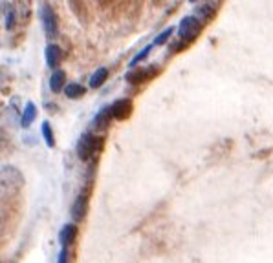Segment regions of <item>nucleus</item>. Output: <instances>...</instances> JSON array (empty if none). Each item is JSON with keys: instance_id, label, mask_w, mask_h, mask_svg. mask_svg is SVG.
I'll use <instances>...</instances> for the list:
<instances>
[{"instance_id": "obj_2", "label": "nucleus", "mask_w": 273, "mask_h": 263, "mask_svg": "<svg viewBox=\"0 0 273 263\" xmlns=\"http://www.w3.org/2000/svg\"><path fill=\"white\" fill-rule=\"evenodd\" d=\"M103 143L105 139L101 135H94L90 132H86L85 135L79 139V143H77V156L83 159V161H88L96 152L103 148Z\"/></svg>"}, {"instance_id": "obj_12", "label": "nucleus", "mask_w": 273, "mask_h": 263, "mask_svg": "<svg viewBox=\"0 0 273 263\" xmlns=\"http://www.w3.org/2000/svg\"><path fill=\"white\" fill-rule=\"evenodd\" d=\"M107 77H109V70H107V68H99V70H96L94 75L90 77L88 86H90V88H99V86L107 81Z\"/></svg>"}, {"instance_id": "obj_9", "label": "nucleus", "mask_w": 273, "mask_h": 263, "mask_svg": "<svg viewBox=\"0 0 273 263\" xmlns=\"http://www.w3.org/2000/svg\"><path fill=\"white\" fill-rule=\"evenodd\" d=\"M61 49H59V46H55V44H48L46 46V64L50 66V68H57L59 66V62H61Z\"/></svg>"}, {"instance_id": "obj_7", "label": "nucleus", "mask_w": 273, "mask_h": 263, "mask_svg": "<svg viewBox=\"0 0 273 263\" xmlns=\"http://www.w3.org/2000/svg\"><path fill=\"white\" fill-rule=\"evenodd\" d=\"M75 238H77V227L73 223L64 225L59 232V243H61V247H66V249L75 241Z\"/></svg>"}, {"instance_id": "obj_18", "label": "nucleus", "mask_w": 273, "mask_h": 263, "mask_svg": "<svg viewBox=\"0 0 273 263\" xmlns=\"http://www.w3.org/2000/svg\"><path fill=\"white\" fill-rule=\"evenodd\" d=\"M172 33H174V28H167L164 33H160V35L154 39V42H152V44H154V46H162V44H165V42L169 41Z\"/></svg>"}, {"instance_id": "obj_1", "label": "nucleus", "mask_w": 273, "mask_h": 263, "mask_svg": "<svg viewBox=\"0 0 273 263\" xmlns=\"http://www.w3.org/2000/svg\"><path fill=\"white\" fill-rule=\"evenodd\" d=\"M200 30H202V20L196 15H189V17L182 18V22L178 26V35H180V42L178 44H182V48L191 44L198 37Z\"/></svg>"}, {"instance_id": "obj_8", "label": "nucleus", "mask_w": 273, "mask_h": 263, "mask_svg": "<svg viewBox=\"0 0 273 263\" xmlns=\"http://www.w3.org/2000/svg\"><path fill=\"white\" fill-rule=\"evenodd\" d=\"M64 81H66V73L62 72V70L54 72L52 77H50V90L54 91V93H59L61 90L66 88V86H64Z\"/></svg>"}, {"instance_id": "obj_10", "label": "nucleus", "mask_w": 273, "mask_h": 263, "mask_svg": "<svg viewBox=\"0 0 273 263\" xmlns=\"http://www.w3.org/2000/svg\"><path fill=\"white\" fill-rule=\"evenodd\" d=\"M37 117V106L33 102H28L24 106V112H22V117H20V125L22 128H30L33 125V121Z\"/></svg>"}, {"instance_id": "obj_6", "label": "nucleus", "mask_w": 273, "mask_h": 263, "mask_svg": "<svg viewBox=\"0 0 273 263\" xmlns=\"http://www.w3.org/2000/svg\"><path fill=\"white\" fill-rule=\"evenodd\" d=\"M156 70H158L156 66H152V68H140V70H134V72H130L127 75V81L130 84H141V83H145L149 77H152V75H154L152 72H156Z\"/></svg>"}, {"instance_id": "obj_4", "label": "nucleus", "mask_w": 273, "mask_h": 263, "mask_svg": "<svg viewBox=\"0 0 273 263\" xmlns=\"http://www.w3.org/2000/svg\"><path fill=\"white\" fill-rule=\"evenodd\" d=\"M41 18H43V26L46 35L54 37L55 33H57V17H55L54 9H52L48 4H44V6L41 7Z\"/></svg>"}, {"instance_id": "obj_17", "label": "nucleus", "mask_w": 273, "mask_h": 263, "mask_svg": "<svg viewBox=\"0 0 273 263\" xmlns=\"http://www.w3.org/2000/svg\"><path fill=\"white\" fill-rule=\"evenodd\" d=\"M152 46H154V44H149V46H147V48H143L140 51V53H136L134 55V59L130 60V62H128V66H130V68H132V66H138L141 62V60H145L147 57H149V55H151V51H152Z\"/></svg>"}, {"instance_id": "obj_16", "label": "nucleus", "mask_w": 273, "mask_h": 263, "mask_svg": "<svg viewBox=\"0 0 273 263\" xmlns=\"http://www.w3.org/2000/svg\"><path fill=\"white\" fill-rule=\"evenodd\" d=\"M194 15L198 18H209V17H213L215 15V6L213 4H202L200 7H196V11H194Z\"/></svg>"}, {"instance_id": "obj_15", "label": "nucleus", "mask_w": 273, "mask_h": 263, "mask_svg": "<svg viewBox=\"0 0 273 263\" xmlns=\"http://www.w3.org/2000/svg\"><path fill=\"white\" fill-rule=\"evenodd\" d=\"M4 24H6V30H13L17 24V15L11 6H4Z\"/></svg>"}, {"instance_id": "obj_19", "label": "nucleus", "mask_w": 273, "mask_h": 263, "mask_svg": "<svg viewBox=\"0 0 273 263\" xmlns=\"http://www.w3.org/2000/svg\"><path fill=\"white\" fill-rule=\"evenodd\" d=\"M57 263H68V249L66 247H62L61 249L59 256H57Z\"/></svg>"}, {"instance_id": "obj_20", "label": "nucleus", "mask_w": 273, "mask_h": 263, "mask_svg": "<svg viewBox=\"0 0 273 263\" xmlns=\"http://www.w3.org/2000/svg\"><path fill=\"white\" fill-rule=\"evenodd\" d=\"M191 2H196V0H191Z\"/></svg>"}, {"instance_id": "obj_3", "label": "nucleus", "mask_w": 273, "mask_h": 263, "mask_svg": "<svg viewBox=\"0 0 273 263\" xmlns=\"http://www.w3.org/2000/svg\"><path fill=\"white\" fill-rule=\"evenodd\" d=\"M86 212H88V194H86V192H81L79 196L73 199L70 214H72L73 221L79 223L86 218Z\"/></svg>"}, {"instance_id": "obj_5", "label": "nucleus", "mask_w": 273, "mask_h": 263, "mask_svg": "<svg viewBox=\"0 0 273 263\" xmlns=\"http://www.w3.org/2000/svg\"><path fill=\"white\" fill-rule=\"evenodd\" d=\"M110 110H112V117L114 119H127L128 115H130V112H132V102L128 101V99H119V101H115L112 106H110Z\"/></svg>"}, {"instance_id": "obj_14", "label": "nucleus", "mask_w": 273, "mask_h": 263, "mask_svg": "<svg viewBox=\"0 0 273 263\" xmlns=\"http://www.w3.org/2000/svg\"><path fill=\"white\" fill-rule=\"evenodd\" d=\"M41 132H43V137H44V143L48 144L50 148L55 146V135H54V130H52V125L48 121H44L43 126H41Z\"/></svg>"}, {"instance_id": "obj_13", "label": "nucleus", "mask_w": 273, "mask_h": 263, "mask_svg": "<svg viewBox=\"0 0 273 263\" xmlns=\"http://www.w3.org/2000/svg\"><path fill=\"white\" fill-rule=\"evenodd\" d=\"M85 91H86V88H83V86L77 83L68 84L66 88H64V93H66L68 99H79V97L85 95Z\"/></svg>"}, {"instance_id": "obj_11", "label": "nucleus", "mask_w": 273, "mask_h": 263, "mask_svg": "<svg viewBox=\"0 0 273 263\" xmlns=\"http://www.w3.org/2000/svg\"><path fill=\"white\" fill-rule=\"evenodd\" d=\"M110 119H114V117H112V110H110V106H107V108H103V110H101V112L96 115L94 125H96V128L103 130V128H107V126H109Z\"/></svg>"}]
</instances>
